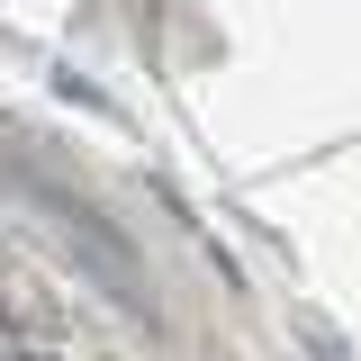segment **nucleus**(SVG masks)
<instances>
[{"label":"nucleus","mask_w":361,"mask_h":361,"mask_svg":"<svg viewBox=\"0 0 361 361\" xmlns=\"http://www.w3.org/2000/svg\"><path fill=\"white\" fill-rule=\"evenodd\" d=\"M307 353H316V361H343V343H334V334L316 325V334H307Z\"/></svg>","instance_id":"1"}]
</instances>
